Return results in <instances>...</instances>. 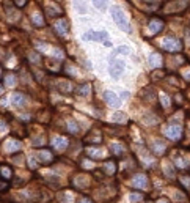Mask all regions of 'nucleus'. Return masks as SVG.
Listing matches in <instances>:
<instances>
[{"label":"nucleus","mask_w":190,"mask_h":203,"mask_svg":"<svg viewBox=\"0 0 190 203\" xmlns=\"http://www.w3.org/2000/svg\"><path fill=\"white\" fill-rule=\"evenodd\" d=\"M112 16H113V21L118 24V27L121 30H127L129 32V24L126 21V14H124V11L120 7H113L112 8Z\"/></svg>","instance_id":"1"},{"label":"nucleus","mask_w":190,"mask_h":203,"mask_svg":"<svg viewBox=\"0 0 190 203\" xmlns=\"http://www.w3.org/2000/svg\"><path fill=\"white\" fill-rule=\"evenodd\" d=\"M162 46L165 51H171V52H176V51H181V43L178 41V39L174 38H165L164 41H162Z\"/></svg>","instance_id":"2"},{"label":"nucleus","mask_w":190,"mask_h":203,"mask_svg":"<svg viewBox=\"0 0 190 203\" xmlns=\"http://www.w3.org/2000/svg\"><path fill=\"white\" fill-rule=\"evenodd\" d=\"M104 99L112 107H120L121 106V98H118L113 92H104Z\"/></svg>","instance_id":"3"},{"label":"nucleus","mask_w":190,"mask_h":203,"mask_svg":"<svg viewBox=\"0 0 190 203\" xmlns=\"http://www.w3.org/2000/svg\"><path fill=\"white\" fill-rule=\"evenodd\" d=\"M107 38V32H88L83 35L85 41H101Z\"/></svg>","instance_id":"4"},{"label":"nucleus","mask_w":190,"mask_h":203,"mask_svg":"<svg viewBox=\"0 0 190 203\" xmlns=\"http://www.w3.org/2000/svg\"><path fill=\"white\" fill-rule=\"evenodd\" d=\"M123 71H124V62H123V60L115 62V63L112 65V68H110V74L115 77V79H118V77L123 74Z\"/></svg>","instance_id":"5"},{"label":"nucleus","mask_w":190,"mask_h":203,"mask_svg":"<svg viewBox=\"0 0 190 203\" xmlns=\"http://www.w3.org/2000/svg\"><path fill=\"white\" fill-rule=\"evenodd\" d=\"M11 101H13V104H14V106L21 107V106H24V104H25V96H24L22 93H14V95H13V98H11Z\"/></svg>","instance_id":"6"},{"label":"nucleus","mask_w":190,"mask_h":203,"mask_svg":"<svg viewBox=\"0 0 190 203\" xmlns=\"http://www.w3.org/2000/svg\"><path fill=\"white\" fill-rule=\"evenodd\" d=\"M162 21H159V19H153L149 22V30H151V33H157L160 28H162Z\"/></svg>","instance_id":"7"},{"label":"nucleus","mask_w":190,"mask_h":203,"mask_svg":"<svg viewBox=\"0 0 190 203\" xmlns=\"http://www.w3.org/2000/svg\"><path fill=\"white\" fill-rule=\"evenodd\" d=\"M0 175H2L5 180H10L11 176H13V172H11V169H8V167H0Z\"/></svg>","instance_id":"8"},{"label":"nucleus","mask_w":190,"mask_h":203,"mask_svg":"<svg viewBox=\"0 0 190 203\" xmlns=\"http://www.w3.org/2000/svg\"><path fill=\"white\" fill-rule=\"evenodd\" d=\"M149 63H151V66H159L160 65V55L159 54H151Z\"/></svg>","instance_id":"9"},{"label":"nucleus","mask_w":190,"mask_h":203,"mask_svg":"<svg viewBox=\"0 0 190 203\" xmlns=\"http://www.w3.org/2000/svg\"><path fill=\"white\" fill-rule=\"evenodd\" d=\"M165 132H167V136H168V137H171V139L179 137V128H168Z\"/></svg>","instance_id":"10"},{"label":"nucleus","mask_w":190,"mask_h":203,"mask_svg":"<svg viewBox=\"0 0 190 203\" xmlns=\"http://www.w3.org/2000/svg\"><path fill=\"white\" fill-rule=\"evenodd\" d=\"M134 184H135V186H140V187H143V186H146V181H145V176H138V178H135V181H134Z\"/></svg>","instance_id":"11"},{"label":"nucleus","mask_w":190,"mask_h":203,"mask_svg":"<svg viewBox=\"0 0 190 203\" xmlns=\"http://www.w3.org/2000/svg\"><path fill=\"white\" fill-rule=\"evenodd\" d=\"M57 148H64V145H66V140H63V139H55V143H54Z\"/></svg>","instance_id":"12"},{"label":"nucleus","mask_w":190,"mask_h":203,"mask_svg":"<svg viewBox=\"0 0 190 203\" xmlns=\"http://www.w3.org/2000/svg\"><path fill=\"white\" fill-rule=\"evenodd\" d=\"M129 200H131L132 203H135V201L141 200V194H131V195H129Z\"/></svg>","instance_id":"13"},{"label":"nucleus","mask_w":190,"mask_h":203,"mask_svg":"<svg viewBox=\"0 0 190 203\" xmlns=\"http://www.w3.org/2000/svg\"><path fill=\"white\" fill-rule=\"evenodd\" d=\"M38 157H40V159H50V156H49L47 151H41L40 154H38Z\"/></svg>","instance_id":"14"},{"label":"nucleus","mask_w":190,"mask_h":203,"mask_svg":"<svg viewBox=\"0 0 190 203\" xmlns=\"http://www.w3.org/2000/svg\"><path fill=\"white\" fill-rule=\"evenodd\" d=\"M105 167H107V172H115V164H112V162H107Z\"/></svg>","instance_id":"15"},{"label":"nucleus","mask_w":190,"mask_h":203,"mask_svg":"<svg viewBox=\"0 0 190 203\" xmlns=\"http://www.w3.org/2000/svg\"><path fill=\"white\" fill-rule=\"evenodd\" d=\"M115 120H116V121H124V120H126V115H124V113H116V115H115Z\"/></svg>","instance_id":"16"},{"label":"nucleus","mask_w":190,"mask_h":203,"mask_svg":"<svg viewBox=\"0 0 190 203\" xmlns=\"http://www.w3.org/2000/svg\"><path fill=\"white\" fill-rule=\"evenodd\" d=\"M94 7H96V8H101V10H104V8H105V5H104L102 2H94Z\"/></svg>","instance_id":"17"},{"label":"nucleus","mask_w":190,"mask_h":203,"mask_svg":"<svg viewBox=\"0 0 190 203\" xmlns=\"http://www.w3.org/2000/svg\"><path fill=\"white\" fill-rule=\"evenodd\" d=\"M162 102H164V106H168V102H170L168 96H164V98H162Z\"/></svg>","instance_id":"18"},{"label":"nucleus","mask_w":190,"mask_h":203,"mask_svg":"<svg viewBox=\"0 0 190 203\" xmlns=\"http://www.w3.org/2000/svg\"><path fill=\"white\" fill-rule=\"evenodd\" d=\"M87 90H88V87L85 85V87H82V92H80V95H87Z\"/></svg>","instance_id":"19"},{"label":"nucleus","mask_w":190,"mask_h":203,"mask_svg":"<svg viewBox=\"0 0 190 203\" xmlns=\"http://www.w3.org/2000/svg\"><path fill=\"white\" fill-rule=\"evenodd\" d=\"M25 3H27V2H16V5H17V7H24Z\"/></svg>","instance_id":"20"},{"label":"nucleus","mask_w":190,"mask_h":203,"mask_svg":"<svg viewBox=\"0 0 190 203\" xmlns=\"http://www.w3.org/2000/svg\"><path fill=\"white\" fill-rule=\"evenodd\" d=\"M0 93H2V87H0Z\"/></svg>","instance_id":"21"}]
</instances>
